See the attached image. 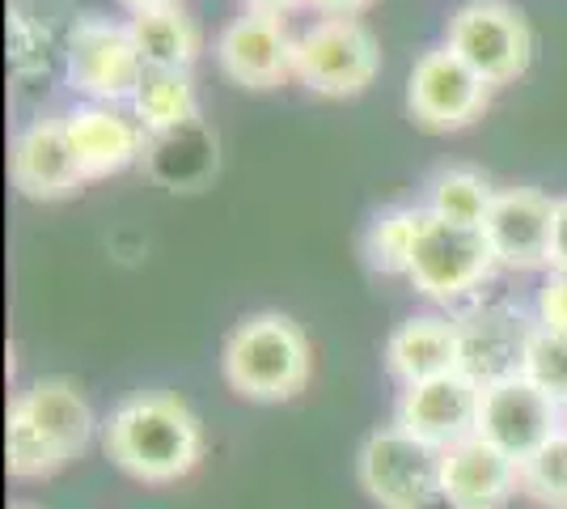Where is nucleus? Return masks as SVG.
<instances>
[{"mask_svg":"<svg viewBox=\"0 0 567 509\" xmlns=\"http://www.w3.org/2000/svg\"><path fill=\"white\" fill-rule=\"evenodd\" d=\"M525 378L538 383L555 404L567 408V336L546 332L538 323L534 339H529V357H525Z\"/></svg>","mask_w":567,"mask_h":509,"instance_id":"b1692460","label":"nucleus"},{"mask_svg":"<svg viewBox=\"0 0 567 509\" xmlns=\"http://www.w3.org/2000/svg\"><path fill=\"white\" fill-rule=\"evenodd\" d=\"M292 34L276 13L246 9L241 18L220 30L216 39V64L220 73L246 85V90H271L292 73Z\"/></svg>","mask_w":567,"mask_h":509,"instance_id":"ddd939ff","label":"nucleus"},{"mask_svg":"<svg viewBox=\"0 0 567 509\" xmlns=\"http://www.w3.org/2000/svg\"><path fill=\"white\" fill-rule=\"evenodd\" d=\"M520 492V462L474 434L441 450V501L450 509H504Z\"/></svg>","mask_w":567,"mask_h":509,"instance_id":"4468645a","label":"nucleus"},{"mask_svg":"<svg viewBox=\"0 0 567 509\" xmlns=\"http://www.w3.org/2000/svg\"><path fill=\"white\" fill-rule=\"evenodd\" d=\"M538 323L567 336V272H550V281L538 289Z\"/></svg>","mask_w":567,"mask_h":509,"instance_id":"a878e982","label":"nucleus"},{"mask_svg":"<svg viewBox=\"0 0 567 509\" xmlns=\"http://www.w3.org/2000/svg\"><path fill=\"white\" fill-rule=\"evenodd\" d=\"M457 357H462L457 318L415 315L399 323L385 339V369L402 387H415V383L441 378V374H457Z\"/></svg>","mask_w":567,"mask_h":509,"instance_id":"f3484780","label":"nucleus"},{"mask_svg":"<svg viewBox=\"0 0 567 509\" xmlns=\"http://www.w3.org/2000/svg\"><path fill=\"white\" fill-rule=\"evenodd\" d=\"M496 264L529 272L550 264V234H555V200L538 187H508L496 195L492 217L483 225Z\"/></svg>","mask_w":567,"mask_h":509,"instance_id":"2eb2a0df","label":"nucleus"},{"mask_svg":"<svg viewBox=\"0 0 567 509\" xmlns=\"http://www.w3.org/2000/svg\"><path fill=\"white\" fill-rule=\"evenodd\" d=\"M241 4L255 9V13H276V18H284V13L301 9V4H309V0H241Z\"/></svg>","mask_w":567,"mask_h":509,"instance_id":"c85d7f7f","label":"nucleus"},{"mask_svg":"<svg viewBox=\"0 0 567 509\" xmlns=\"http://www.w3.org/2000/svg\"><path fill=\"white\" fill-rule=\"evenodd\" d=\"M127 30L141 48L144 69H190L195 55H199V30L178 4L136 13L127 22Z\"/></svg>","mask_w":567,"mask_h":509,"instance_id":"aec40b11","label":"nucleus"},{"mask_svg":"<svg viewBox=\"0 0 567 509\" xmlns=\"http://www.w3.org/2000/svg\"><path fill=\"white\" fill-rule=\"evenodd\" d=\"M492 85L450 48H432L415 60L406 81V111L420 128L457 132L487 111Z\"/></svg>","mask_w":567,"mask_h":509,"instance_id":"1a4fd4ad","label":"nucleus"},{"mask_svg":"<svg viewBox=\"0 0 567 509\" xmlns=\"http://www.w3.org/2000/svg\"><path fill=\"white\" fill-rule=\"evenodd\" d=\"M520 497L546 509H567V429L520 462Z\"/></svg>","mask_w":567,"mask_h":509,"instance_id":"5701e85b","label":"nucleus"},{"mask_svg":"<svg viewBox=\"0 0 567 509\" xmlns=\"http://www.w3.org/2000/svg\"><path fill=\"white\" fill-rule=\"evenodd\" d=\"M550 272H567V195L555 200V234H550Z\"/></svg>","mask_w":567,"mask_h":509,"instance_id":"bb28decb","label":"nucleus"},{"mask_svg":"<svg viewBox=\"0 0 567 509\" xmlns=\"http://www.w3.org/2000/svg\"><path fill=\"white\" fill-rule=\"evenodd\" d=\"M69 123V141L76 153V166L85 179H106L118 174L123 166L136 162L144 145V128L127 115H118L115 106H76Z\"/></svg>","mask_w":567,"mask_h":509,"instance_id":"a211bd4d","label":"nucleus"},{"mask_svg":"<svg viewBox=\"0 0 567 509\" xmlns=\"http://www.w3.org/2000/svg\"><path fill=\"white\" fill-rule=\"evenodd\" d=\"M225 383L255 404H284L309 383V339L288 315L241 318L220 348Z\"/></svg>","mask_w":567,"mask_h":509,"instance_id":"7ed1b4c3","label":"nucleus"},{"mask_svg":"<svg viewBox=\"0 0 567 509\" xmlns=\"http://www.w3.org/2000/svg\"><path fill=\"white\" fill-rule=\"evenodd\" d=\"M9 60L22 77L48 69V30L18 4L9 9Z\"/></svg>","mask_w":567,"mask_h":509,"instance_id":"393cba45","label":"nucleus"},{"mask_svg":"<svg viewBox=\"0 0 567 509\" xmlns=\"http://www.w3.org/2000/svg\"><path fill=\"white\" fill-rule=\"evenodd\" d=\"M94 437V413L69 378H39L9 404L4 455L13 480H43L69 467Z\"/></svg>","mask_w":567,"mask_h":509,"instance_id":"f03ea898","label":"nucleus"},{"mask_svg":"<svg viewBox=\"0 0 567 509\" xmlns=\"http://www.w3.org/2000/svg\"><path fill=\"white\" fill-rule=\"evenodd\" d=\"M13 509H34V506H13Z\"/></svg>","mask_w":567,"mask_h":509,"instance_id":"7c9ffc66","label":"nucleus"},{"mask_svg":"<svg viewBox=\"0 0 567 509\" xmlns=\"http://www.w3.org/2000/svg\"><path fill=\"white\" fill-rule=\"evenodd\" d=\"M378 39L355 18H322L292 43V77H301L313 94L327 98L364 94L378 77Z\"/></svg>","mask_w":567,"mask_h":509,"instance_id":"0eeeda50","label":"nucleus"},{"mask_svg":"<svg viewBox=\"0 0 567 509\" xmlns=\"http://www.w3.org/2000/svg\"><path fill=\"white\" fill-rule=\"evenodd\" d=\"M496 195L499 192L478 174V170L450 166V170H441V174H432L424 208L432 217L457 221V225H478V230H483L487 217H492Z\"/></svg>","mask_w":567,"mask_h":509,"instance_id":"412c9836","label":"nucleus"},{"mask_svg":"<svg viewBox=\"0 0 567 509\" xmlns=\"http://www.w3.org/2000/svg\"><path fill=\"white\" fill-rule=\"evenodd\" d=\"M106 459L141 485H174L204 455V429L178 395L141 390L123 399L102 429Z\"/></svg>","mask_w":567,"mask_h":509,"instance_id":"f257e3e1","label":"nucleus"},{"mask_svg":"<svg viewBox=\"0 0 567 509\" xmlns=\"http://www.w3.org/2000/svg\"><path fill=\"white\" fill-rule=\"evenodd\" d=\"M420 217H424V208H385V213H378L373 225L364 230V264L381 276H406Z\"/></svg>","mask_w":567,"mask_h":509,"instance_id":"4be33fe9","label":"nucleus"},{"mask_svg":"<svg viewBox=\"0 0 567 509\" xmlns=\"http://www.w3.org/2000/svg\"><path fill=\"white\" fill-rule=\"evenodd\" d=\"M445 48L457 51L487 85H508L534 60V30L508 0H466L450 18Z\"/></svg>","mask_w":567,"mask_h":509,"instance_id":"423d86ee","label":"nucleus"},{"mask_svg":"<svg viewBox=\"0 0 567 509\" xmlns=\"http://www.w3.org/2000/svg\"><path fill=\"white\" fill-rule=\"evenodd\" d=\"M9 174H13V187L30 200H64V195L81 192L85 174L72 153L69 123L34 120L30 128H22L13 141V153H9Z\"/></svg>","mask_w":567,"mask_h":509,"instance_id":"dca6fc26","label":"nucleus"},{"mask_svg":"<svg viewBox=\"0 0 567 509\" xmlns=\"http://www.w3.org/2000/svg\"><path fill=\"white\" fill-rule=\"evenodd\" d=\"M355 476L381 509L441 506V450L402 434L399 425L364 437L355 455Z\"/></svg>","mask_w":567,"mask_h":509,"instance_id":"39448f33","label":"nucleus"},{"mask_svg":"<svg viewBox=\"0 0 567 509\" xmlns=\"http://www.w3.org/2000/svg\"><path fill=\"white\" fill-rule=\"evenodd\" d=\"M64 55H69V85L76 94L94 98L97 106H115L132 98L144 77L132 30L106 18H76Z\"/></svg>","mask_w":567,"mask_h":509,"instance_id":"6e6552de","label":"nucleus"},{"mask_svg":"<svg viewBox=\"0 0 567 509\" xmlns=\"http://www.w3.org/2000/svg\"><path fill=\"white\" fill-rule=\"evenodd\" d=\"M118 4H127L132 13H148V9H169V4H178V0H118Z\"/></svg>","mask_w":567,"mask_h":509,"instance_id":"c756f323","label":"nucleus"},{"mask_svg":"<svg viewBox=\"0 0 567 509\" xmlns=\"http://www.w3.org/2000/svg\"><path fill=\"white\" fill-rule=\"evenodd\" d=\"M564 429V404H555L538 383H529L520 374V378H508V383H496V387L483 390L474 434L483 441H492L496 450H504L508 459L525 462Z\"/></svg>","mask_w":567,"mask_h":509,"instance_id":"9d476101","label":"nucleus"},{"mask_svg":"<svg viewBox=\"0 0 567 509\" xmlns=\"http://www.w3.org/2000/svg\"><path fill=\"white\" fill-rule=\"evenodd\" d=\"M534 327L538 323H529L513 306H474L471 315L457 318V336H462L457 374H466L483 390L508 383V378H520Z\"/></svg>","mask_w":567,"mask_h":509,"instance_id":"9b49d317","label":"nucleus"},{"mask_svg":"<svg viewBox=\"0 0 567 509\" xmlns=\"http://www.w3.org/2000/svg\"><path fill=\"white\" fill-rule=\"evenodd\" d=\"M322 18H355V13H364L373 0H309Z\"/></svg>","mask_w":567,"mask_h":509,"instance_id":"cd10ccee","label":"nucleus"},{"mask_svg":"<svg viewBox=\"0 0 567 509\" xmlns=\"http://www.w3.org/2000/svg\"><path fill=\"white\" fill-rule=\"evenodd\" d=\"M478 404H483L478 383H471L466 374H441V378H427V383H415V387H402L394 425L402 434L436 446V450H450L457 441L474 437Z\"/></svg>","mask_w":567,"mask_h":509,"instance_id":"f8f14e48","label":"nucleus"},{"mask_svg":"<svg viewBox=\"0 0 567 509\" xmlns=\"http://www.w3.org/2000/svg\"><path fill=\"white\" fill-rule=\"evenodd\" d=\"M132 106H136V123L153 136H166V132L195 123L199 102H195L190 69H144Z\"/></svg>","mask_w":567,"mask_h":509,"instance_id":"6ab92c4d","label":"nucleus"},{"mask_svg":"<svg viewBox=\"0 0 567 509\" xmlns=\"http://www.w3.org/2000/svg\"><path fill=\"white\" fill-rule=\"evenodd\" d=\"M492 272H496V251L478 225L432 217L424 208L415 246H411V267H406V281L415 289L441 306H453V302L471 297Z\"/></svg>","mask_w":567,"mask_h":509,"instance_id":"20e7f679","label":"nucleus"}]
</instances>
